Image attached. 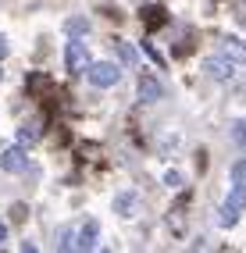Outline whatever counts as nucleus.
<instances>
[{
  "mask_svg": "<svg viewBox=\"0 0 246 253\" xmlns=\"http://www.w3.org/2000/svg\"><path fill=\"white\" fill-rule=\"evenodd\" d=\"M239 211H246V185H236V189L228 193V200L221 204L218 225H221V228H232V225L239 221Z\"/></svg>",
  "mask_w": 246,
  "mask_h": 253,
  "instance_id": "f257e3e1",
  "label": "nucleus"
},
{
  "mask_svg": "<svg viewBox=\"0 0 246 253\" xmlns=\"http://www.w3.org/2000/svg\"><path fill=\"white\" fill-rule=\"evenodd\" d=\"M64 64H68V72L72 75H82V72H89V50H86V43L82 40H72L68 43V50H64Z\"/></svg>",
  "mask_w": 246,
  "mask_h": 253,
  "instance_id": "f03ea898",
  "label": "nucleus"
},
{
  "mask_svg": "<svg viewBox=\"0 0 246 253\" xmlns=\"http://www.w3.org/2000/svg\"><path fill=\"white\" fill-rule=\"evenodd\" d=\"M89 82L93 86H100V89H107V86H118V79H122V72H118V64H111V61H96V64H89Z\"/></svg>",
  "mask_w": 246,
  "mask_h": 253,
  "instance_id": "7ed1b4c3",
  "label": "nucleus"
},
{
  "mask_svg": "<svg viewBox=\"0 0 246 253\" xmlns=\"http://www.w3.org/2000/svg\"><path fill=\"white\" fill-rule=\"evenodd\" d=\"M204 72H207L210 79H218V82H228V79L236 75V61L225 57V54H221V57H207V61H204Z\"/></svg>",
  "mask_w": 246,
  "mask_h": 253,
  "instance_id": "20e7f679",
  "label": "nucleus"
},
{
  "mask_svg": "<svg viewBox=\"0 0 246 253\" xmlns=\"http://www.w3.org/2000/svg\"><path fill=\"white\" fill-rule=\"evenodd\" d=\"M0 168H4V171H11V175L25 171V168H29V157H25V150H22V146H7L4 154H0Z\"/></svg>",
  "mask_w": 246,
  "mask_h": 253,
  "instance_id": "39448f33",
  "label": "nucleus"
},
{
  "mask_svg": "<svg viewBox=\"0 0 246 253\" xmlns=\"http://www.w3.org/2000/svg\"><path fill=\"white\" fill-rule=\"evenodd\" d=\"M139 100L143 104H154V100H161L164 96V86H161V79H154V75H139Z\"/></svg>",
  "mask_w": 246,
  "mask_h": 253,
  "instance_id": "423d86ee",
  "label": "nucleus"
},
{
  "mask_svg": "<svg viewBox=\"0 0 246 253\" xmlns=\"http://www.w3.org/2000/svg\"><path fill=\"white\" fill-rule=\"evenodd\" d=\"M136 207H139V196L132 189H122L114 196V214L118 217H136Z\"/></svg>",
  "mask_w": 246,
  "mask_h": 253,
  "instance_id": "0eeeda50",
  "label": "nucleus"
},
{
  "mask_svg": "<svg viewBox=\"0 0 246 253\" xmlns=\"http://www.w3.org/2000/svg\"><path fill=\"white\" fill-rule=\"evenodd\" d=\"M221 54L232 57V61H239V64H246V43L236 40V36H225V40H221Z\"/></svg>",
  "mask_w": 246,
  "mask_h": 253,
  "instance_id": "6e6552de",
  "label": "nucleus"
},
{
  "mask_svg": "<svg viewBox=\"0 0 246 253\" xmlns=\"http://www.w3.org/2000/svg\"><path fill=\"white\" fill-rule=\"evenodd\" d=\"M40 136H43V118H32L18 128V143H36Z\"/></svg>",
  "mask_w": 246,
  "mask_h": 253,
  "instance_id": "1a4fd4ad",
  "label": "nucleus"
},
{
  "mask_svg": "<svg viewBox=\"0 0 246 253\" xmlns=\"http://www.w3.org/2000/svg\"><path fill=\"white\" fill-rule=\"evenodd\" d=\"M96 232H100V228H96V221H86V225H82L79 228V250H96Z\"/></svg>",
  "mask_w": 246,
  "mask_h": 253,
  "instance_id": "9d476101",
  "label": "nucleus"
},
{
  "mask_svg": "<svg viewBox=\"0 0 246 253\" xmlns=\"http://www.w3.org/2000/svg\"><path fill=\"white\" fill-rule=\"evenodd\" d=\"M143 22H146V29H161L164 22H168V14H164V7L150 4V7H143Z\"/></svg>",
  "mask_w": 246,
  "mask_h": 253,
  "instance_id": "9b49d317",
  "label": "nucleus"
},
{
  "mask_svg": "<svg viewBox=\"0 0 246 253\" xmlns=\"http://www.w3.org/2000/svg\"><path fill=\"white\" fill-rule=\"evenodd\" d=\"M75 243H79V232H75V228H68V225H64V228L57 232V250H79Z\"/></svg>",
  "mask_w": 246,
  "mask_h": 253,
  "instance_id": "f8f14e48",
  "label": "nucleus"
},
{
  "mask_svg": "<svg viewBox=\"0 0 246 253\" xmlns=\"http://www.w3.org/2000/svg\"><path fill=\"white\" fill-rule=\"evenodd\" d=\"M111 50H114V54H118V57H122L125 64H136V50L128 46L125 40H114V43H111Z\"/></svg>",
  "mask_w": 246,
  "mask_h": 253,
  "instance_id": "ddd939ff",
  "label": "nucleus"
},
{
  "mask_svg": "<svg viewBox=\"0 0 246 253\" xmlns=\"http://www.w3.org/2000/svg\"><path fill=\"white\" fill-rule=\"evenodd\" d=\"M64 32H68V36H86V32H89V22H86V18H68V22H64Z\"/></svg>",
  "mask_w": 246,
  "mask_h": 253,
  "instance_id": "4468645a",
  "label": "nucleus"
},
{
  "mask_svg": "<svg viewBox=\"0 0 246 253\" xmlns=\"http://www.w3.org/2000/svg\"><path fill=\"white\" fill-rule=\"evenodd\" d=\"M232 139H236L239 150H246V118H239V122L232 125Z\"/></svg>",
  "mask_w": 246,
  "mask_h": 253,
  "instance_id": "2eb2a0df",
  "label": "nucleus"
},
{
  "mask_svg": "<svg viewBox=\"0 0 246 253\" xmlns=\"http://www.w3.org/2000/svg\"><path fill=\"white\" fill-rule=\"evenodd\" d=\"M232 182L236 185H246V161H236L232 164Z\"/></svg>",
  "mask_w": 246,
  "mask_h": 253,
  "instance_id": "dca6fc26",
  "label": "nucleus"
},
{
  "mask_svg": "<svg viewBox=\"0 0 246 253\" xmlns=\"http://www.w3.org/2000/svg\"><path fill=\"white\" fill-rule=\"evenodd\" d=\"M29 89H36V93L50 89V79H46V75H32V79H29Z\"/></svg>",
  "mask_w": 246,
  "mask_h": 253,
  "instance_id": "f3484780",
  "label": "nucleus"
},
{
  "mask_svg": "<svg viewBox=\"0 0 246 253\" xmlns=\"http://www.w3.org/2000/svg\"><path fill=\"white\" fill-rule=\"evenodd\" d=\"M164 185H168V189H178V185H182V171H164Z\"/></svg>",
  "mask_w": 246,
  "mask_h": 253,
  "instance_id": "a211bd4d",
  "label": "nucleus"
},
{
  "mask_svg": "<svg viewBox=\"0 0 246 253\" xmlns=\"http://www.w3.org/2000/svg\"><path fill=\"white\" fill-rule=\"evenodd\" d=\"M25 217H29V207L25 204H14L11 207V221H25Z\"/></svg>",
  "mask_w": 246,
  "mask_h": 253,
  "instance_id": "6ab92c4d",
  "label": "nucleus"
},
{
  "mask_svg": "<svg viewBox=\"0 0 246 253\" xmlns=\"http://www.w3.org/2000/svg\"><path fill=\"white\" fill-rule=\"evenodd\" d=\"M4 57H7V40L0 36V61H4Z\"/></svg>",
  "mask_w": 246,
  "mask_h": 253,
  "instance_id": "aec40b11",
  "label": "nucleus"
},
{
  "mask_svg": "<svg viewBox=\"0 0 246 253\" xmlns=\"http://www.w3.org/2000/svg\"><path fill=\"white\" fill-rule=\"evenodd\" d=\"M4 239H7V225H4V221H0V243H4Z\"/></svg>",
  "mask_w": 246,
  "mask_h": 253,
  "instance_id": "412c9836",
  "label": "nucleus"
}]
</instances>
